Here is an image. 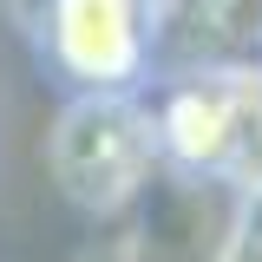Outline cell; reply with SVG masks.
I'll return each instance as SVG.
<instances>
[{"label": "cell", "instance_id": "obj_1", "mask_svg": "<svg viewBox=\"0 0 262 262\" xmlns=\"http://www.w3.org/2000/svg\"><path fill=\"white\" fill-rule=\"evenodd\" d=\"M158 164L164 158L144 92H72L46 131V170L85 216H125Z\"/></svg>", "mask_w": 262, "mask_h": 262}, {"label": "cell", "instance_id": "obj_2", "mask_svg": "<svg viewBox=\"0 0 262 262\" xmlns=\"http://www.w3.org/2000/svg\"><path fill=\"white\" fill-rule=\"evenodd\" d=\"M249 196L229 177H196L158 164L151 184L131 196V223L112 243V262H229L249 229Z\"/></svg>", "mask_w": 262, "mask_h": 262}, {"label": "cell", "instance_id": "obj_3", "mask_svg": "<svg viewBox=\"0 0 262 262\" xmlns=\"http://www.w3.org/2000/svg\"><path fill=\"white\" fill-rule=\"evenodd\" d=\"M39 46L72 92H144L158 79L151 0H39Z\"/></svg>", "mask_w": 262, "mask_h": 262}, {"label": "cell", "instance_id": "obj_4", "mask_svg": "<svg viewBox=\"0 0 262 262\" xmlns=\"http://www.w3.org/2000/svg\"><path fill=\"white\" fill-rule=\"evenodd\" d=\"M236 190L262 196V59H229V170Z\"/></svg>", "mask_w": 262, "mask_h": 262}, {"label": "cell", "instance_id": "obj_5", "mask_svg": "<svg viewBox=\"0 0 262 262\" xmlns=\"http://www.w3.org/2000/svg\"><path fill=\"white\" fill-rule=\"evenodd\" d=\"M229 262H262V229H256V223L243 229V243H236V256H229Z\"/></svg>", "mask_w": 262, "mask_h": 262}, {"label": "cell", "instance_id": "obj_6", "mask_svg": "<svg viewBox=\"0 0 262 262\" xmlns=\"http://www.w3.org/2000/svg\"><path fill=\"white\" fill-rule=\"evenodd\" d=\"M249 223H256V229H262V196H256V210H249Z\"/></svg>", "mask_w": 262, "mask_h": 262}, {"label": "cell", "instance_id": "obj_7", "mask_svg": "<svg viewBox=\"0 0 262 262\" xmlns=\"http://www.w3.org/2000/svg\"><path fill=\"white\" fill-rule=\"evenodd\" d=\"M256 59H262V39H256Z\"/></svg>", "mask_w": 262, "mask_h": 262}]
</instances>
